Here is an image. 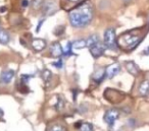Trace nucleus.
<instances>
[{
	"label": "nucleus",
	"mask_w": 149,
	"mask_h": 131,
	"mask_svg": "<svg viewBox=\"0 0 149 131\" xmlns=\"http://www.w3.org/2000/svg\"><path fill=\"white\" fill-rule=\"evenodd\" d=\"M70 25L74 28H85L93 19V8L89 3H84L72 9L68 14Z\"/></svg>",
	"instance_id": "f257e3e1"
},
{
	"label": "nucleus",
	"mask_w": 149,
	"mask_h": 131,
	"mask_svg": "<svg viewBox=\"0 0 149 131\" xmlns=\"http://www.w3.org/2000/svg\"><path fill=\"white\" fill-rule=\"evenodd\" d=\"M142 39L143 36L141 35L140 30L127 32L118 39V46L125 51H132L139 45Z\"/></svg>",
	"instance_id": "f03ea898"
},
{
	"label": "nucleus",
	"mask_w": 149,
	"mask_h": 131,
	"mask_svg": "<svg viewBox=\"0 0 149 131\" xmlns=\"http://www.w3.org/2000/svg\"><path fill=\"white\" fill-rule=\"evenodd\" d=\"M104 45L107 49L114 50L118 49V41H116V30L113 28H108L104 32Z\"/></svg>",
	"instance_id": "7ed1b4c3"
},
{
	"label": "nucleus",
	"mask_w": 149,
	"mask_h": 131,
	"mask_svg": "<svg viewBox=\"0 0 149 131\" xmlns=\"http://www.w3.org/2000/svg\"><path fill=\"white\" fill-rule=\"evenodd\" d=\"M120 118V111L118 109H109L105 112L103 120L109 127L114 126L116 120Z\"/></svg>",
	"instance_id": "20e7f679"
},
{
	"label": "nucleus",
	"mask_w": 149,
	"mask_h": 131,
	"mask_svg": "<svg viewBox=\"0 0 149 131\" xmlns=\"http://www.w3.org/2000/svg\"><path fill=\"white\" fill-rule=\"evenodd\" d=\"M106 47L104 44H102L101 42H97V43L93 44L92 46L89 47L90 53L93 56L94 58H99L100 56H102L104 54V51H105Z\"/></svg>",
	"instance_id": "39448f33"
},
{
	"label": "nucleus",
	"mask_w": 149,
	"mask_h": 131,
	"mask_svg": "<svg viewBox=\"0 0 149 131\" xmlns=\"http://www.w3.org/2000/svg\"><path fill=\"white\" fill-rule=\"evenodd\" d=\"M15 72L11 69L4 70V71H2V73L0 74V81L4 84L9 83L13 79V77H15Z\"/></svg>",
	"instance_id": "423d86ee"
},
{
	"label": "nucleus",
	"mask_w": 149,
	"mask_h": 131,
	"mask_svg": "<svg viewBox=\"0 0 149 131\" xmlns=\"http://www.w3.org/2000/svg\"><path fill=\"white\" fill-rule=\"evenodd\" d=\"M105 71H106V76L111 79V78H113L116 74L120 73V65L118 63H113V64H111V65L108 66V67L106 68Z\"/></svg>",
	"instance_id": "0eeeda50"
},
{
	"label": "nucleus",
	"mask_w": 149,
	"mask_h": 131,
	"mask_svg": "<svg viewBox=\"0 0 149 131\" xmlns=\"http://www.w3.org/2000/svg\"><path fill=\"white\" fill-rule=\"evenodd\" d=\"M125 66H126L127 71L130 74H132L133 76H137L140 72V69H139L138 65L135 63L134 61H127L125 62Z\"/></svg>",
	"instance_id": "6e6552de"
},
{
	"label": "nucleus",
	"mask_w": 149,
	"mask_h": 131,
	"mask_svg": "<svg viewBox=\"0 0 149 131\" xmlns=\"http://www.w3.org/2000/svg\"><path fill=\"white\" fill-rule=\"evenodd\" d=\"M56 4L53 1H48L44 4L43 6V13L45 15H52L55 13L56 11Z\"/></svg>",
	"instance_id": "1a4fd4ad"
},
{
	"label": "nucleus",
	"mask_w": 149,
	"mask_h": 131,
	"mask_svg": "<svg viewBox=\"0 0 149 131\" xmlns=\"http://www.w3.org/2000/svg\"><path fill=\"white\" fill-rule=\"evenodd\" d=\"M138 92L140 96L142 97H147L149 96V80L145 79L143 81H141V83L139 84L138 88Z\"/></svg>",
	"instance_id": "9d476101"
},
{
	"label": "nucleus",
	"mask_w": 149,
	"mask_h": 131,
	"mask_svg": "<svg viewBox=\"0 0 149 131\" xmlns=\"http://www.w3.org/2000/svg\"><path fill=\"white\" fill-rule=\"evenodd\" d=\"M50 52H51V55L55 58L60 57V56L63 54V50H62L61 46H60V44L58 43V42L54 43L53 45L51 46V48H50Z\"/></svg>",
	"instance_id": "9b49d317"
},
{
	"label": "nucleus",
	"mask_w": 149,
	"mask_h": 131,
	"mask_svg": "<svg viewBox=\"0 0 149 131\" xmlns=\"http://www.w3.org/2000/svg\"><path fill=\"white\" fill-rule=\"evenodd\" d=\"M32 47L36 50V51H42L45 49L46 47V42L43 39H34L32 41Z\"/></svg>",
	"instance_id": "f8f14e48"
},
{
	"label": "nucleus",
	"mask_w": 149,
	"mask_h": 131,
	"mask_svg": "<svg viewBox=\"0 0 149 131\" xmlns=\"http://www.w3.org/2000/svg\"><path fill=\"white\" fill-rule=\"evenodd\" d=\"M106 76V71L105 69H98L97 71L95 72V74H93V79L95 80L97 83L101 82L102 80L105 78Z\"/></svg>",
	"instance_id": "ddd939ff"
},
{
	"label": "nucleus",
	"mask_w": 149,
	"mask_h": 131,
	"mask_svg": "<svg viewBox=\"0 0 149 131\" xmlns=\"http://www.w3.org/2000/svg\"><path fill=\"white\" fill-rule=\"evenodd\" d=\"M87 46V41L84 39H79V40H76L72 43V49H76V50H80V49H84V48Z\"/></svg>",
	"instance_id": "4468645a"
},
{
	"label": "nucleus",
	"mask_w": 149,
	"mask_h": 131,
	"mask_svg": "<svg viewBox=\"0 0 149 131\" xmlns=\"http://www.w3.org/2000/svg\"><path fill=\"white\" fill-rule=\"evenodd\" d=\"M9 42V35L5 31H0V43L5 45Z\"/></svg>",
	"instance_id": "2eb2a0df"
},
{
	"label": "nucleus",
	"mask_w": 149,
	"mask_h": 131,
	"mask_svg": "<svg viewBox=\"0 0 149 131\" xmlns=\"http://www.w3.org/2000/svg\"><path fill=\"white\" fill-rule=\"evenodd\" d=\"M47 131H66V129H65V127L61 124H54V125L49 126Z\"/></svg>",
	"instance_id": "dca6fc26"
},
{
	"label": "nucleus",
	"mask_w": 149,
	"mask_h": 131,
	"mask_svg": "<svg viewBox=\"0 0 149 131\" xmlns=\"http://www.w3.org/2000/svg\"><path fill=\"white\" fill-rule=\"evenodd\" d=\"M41 75H42V78H43V80L46 82V83H48V81H49V80L51 79V77H52L51 71H50V70H48V69L43 70V71H42Z\"/></svg>",
	"instance_id": "f3484780"
},
{
	"label": "nucleus",
	"mask_w": 149,
	"mask_h": 131,
	"mask_svg": "<svg viewBox=\"0 0 149 131\" xmlns=\"http://www.w3.org/2000/svg\"><path fill=\"white\" fill-rule=\"evenodd\" d=\"M79 131H94L93 126L90 123H81L79 127Z\"/></svg>",
	"instance_id": "a211bd4d"
},
{
	"label": "nucleus",
	"mask_w": 149,
	"mask_h": 131,
	"mask_svg": "<svg viewBox=\"0 0 149 131\" xmlns=\"http://www.w3.org/2000/svg\"><path fill=\"white\" fill-rule=\"evenodd\" d=\"M99 41H100L99 37H98V36H96V35H93L87 40V46H88V47H90V46H92L93 44L97 43V42H99Z\"/></svg>",
	"instance_id": "6ab92c4d"
},
{
	"label": "nucleus",
	"mask_w": 149,
	"mask_h": 131,
	"mask_svg": "<svg viewBox=\"0 0 149 131\" xmlns=\"http://www.w3.org/2000/svg\"><path fill=\"white\" fill-rule=\"evenodd\" d=\"M72 43H68V45L65 46V48H64V50H63L64 56H70V55H72Z\"/></svg>",
	"instance_id": "aec40b11"
},
{
	"label": "nucleus",
	"mask_w": 149,
	"mask_h": 131,
	"mask_svg": "<svg viewBox=\"0 0 149 131\" xmlns=\"http://www.w3.org/2000/svg\"><path fill=\"white\" fill-rule=\"evenodd\" d=\"M55 109L56 110H62L64 107V101L62 99H59L58 98V101H56V104H55Z\"/></svg>",
	"instance_id": "412c9836"
},
{
	"label": "nucleus",
	"mask_w": 149,
	"mask_h": 131,
	"mask_svg": "<svg viewBox=\"0 0 149 131\" xmlns=\"http://www.w3.org/2000/svg\"><path fill=\"white\" fill-rule=\"evenodd\" d=\"M32 76L29 75V74H22L21 76V82L24 84H27L28 82H29V80L31 79Z\"/></svg>",
	"instance_id": "4be33fe9"
},
{
	"label": "nucleus",
	"mask_w": 149,
	"mask_h": 131,
	"mask_svg": "<svg viewBox=\"0 0 149 131\" xmlns=\"http://www.w3.org/2000/svg\"><path fill=\"white\" fill-rule=\"evenodd\" d=\"M64 32V27H62V26H60V27H57L55 29V31H54V34H55L56 36H60L62 33Z\"/></svg>",
	"instance_id": "5701e85b"
},
{
	"label": "nucleus",
	"mask_w": 149,
	"mask_h": 131,
	"mask_svg": "<svg viewBox=\"0 0 149 131\" xmlns=\"http://www.w3.org/2000/svg\"><path fill=\"white\" fill-rule=\"evenodd\" d=\"M52 65L55 66L56 68H62V65H63V62H62V59H58L56 62H53Z\"/></svg>",
	"instance_id": "b1692460"
},
{
	"label": "nucleus",
	"mask_w": 149,
	"mask_h": 131,
	"mask_svg": "<svg viewBox=\"0 0 149 131\" xmlns=\"http://www.w3.org/2000/svg\"><path fill=\"white\" fill-rule=\"evenodd\" d=\"M42 2H43V0H33V6L35 8H39L42 5Z\"/></svg>",
	"instance_id": "393cba45"
},
{
	"label": "nucleus",
	"mask_w": 149,
	"mask_h": 131,
	"mask_svg": "<svg viewBox=\"0 0 149 131\" xmlns=\"http://www.w3.org/2000/svg\"><path fill=\"white\" fill-rule=\"evenodd\" d=\"M22 6L25 7V8L29 6V0H23V1H22Z\"/></svg>",
	"instance_id": "a878e982"
},
{
	"label": "nucleus",
	"mask_w": 149,
	"mask_h": 131,
	"mask_svg": "<svg viewBox=\"0 0 149 131\" xmlns=\"http://www.w3.org/2000/svg\"><path fill=\"white\" fill-rule=\"evenodd\" d=\"M44 23V19H42V21H40V23H38V27H37V30H36V31H37V33H38V32H39L40 31V29H41V26H42V23Z\"/></svg>",
	"instance_id": "bb28decb"
},
{
	"label": "nucleus",
	"mask_w": 149,
	"mask_h": 131,
	"mask_svg": "<svg viewBox=\"0 0 149 131\" xmlns=\"http://www.w3.org/2000/svg\"><path fill=\"white\" fill-rule=\"evenodd\" d=\"M143 54H144V55H149V46L145 48V50L143 51Z\"/></svg>",
	"instance_id": "cd10ccee"
},
{
	"label": "nucleus",
	"mask_w": 149,
	"mask_h": 131,
	"mask_svg": "<svg viewBox=\"0 0 149 131\" xmlns=\"http://www.w3.org/2000/svg\"><path fill=\"white\" fill-rule=\"evenodd\" d=\"M77 94H78L77 90H74V101H76V97H77Z\"/></svg>",
	"instance_id": "c85d7f7f"
},
{
	"label": "nucleus",
	"mask_w": 149,
	"mask_h": 131,
	"mask_svg": "<svg viewBox=\"0 0 149 131\" xmlns=\"http://www.w3.org/2000/svg\"><path fill=\"white\" fill-rule=\"evenodd\" d=\"M2 116H3V111L1 110V109H0V118H1Z\"/></svg>",
	"instance_id": "c756f323"
},
{
	"label": "nucleus",
	"mask_w": 149,
	"mask_h": 131,
	"mask_svg": "<svg viewBox=\"0 0 149 131\" xmlns=\"http://www.w3.org/2000/svg\"><path fill=\"white\" fill-rule=\"evenodd\" d=\"M68 1H70V2H78L80 0H68Z\"/></svg>",
	"instance_id": "7c9ffc66"
},
{
	"label": "nucleus",
	"mask_w": 149,
	"mask_h": 131,
	"mask_svg": "<svg viewBox=\"0 0 149 131\" xmlns=\"http://www.w3.org/2000/svg\"><path fill=\"white\" fill-rule=\"evenodd\" d=\"M0 10H1V12H4V10H5V7H2V8L0 9Z\"/></svg>",
	"instance_id": "2f4dec72"
},
{
	"label": "nucleus",
	"mask_w": 149,
	"mask_h": 131,
	"mask_svg": "<svg viewBox=\"0 0 149 131\" xmlns=\"http://www.w3.org/2000/svg\"><path fill=\"white\" fill-rule=\"evenodd\" d=\"M125 2H129V1H131V0H124Z\"/></svg>",
	"instance_id": "473e14b6"
},
{
	"label": "nucleus",
	"mask_w": 149,
	"mask_h": 131,
	"mask_svg": "<svg viewBox=\"0 0 149 131\" xmlns=\"http://www.w3.org/2000/svg\"><path fill=\"white\" fill-rule=\"evenodd\" d=\"M148 23H149V17H148Z\"/></svg>",
	"instance_id": "72a5a7b5"
}]
</instances>
